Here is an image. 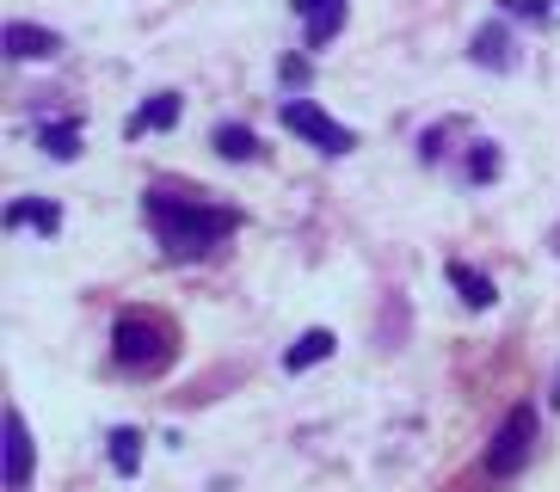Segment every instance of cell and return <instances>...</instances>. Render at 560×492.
Returning <instances> with one entry per match:
<instances>
[{"instance_id": "cell-1", "label": "cell", "mask_w": 560, "mask_h": 492, "mask_svg": "<svg viewBox=\"0 0 560 492\" xmlns=\"http://www.w3.org/2000/svg\"><path fill=\"white\" fill-rule=\"evenodd\" d=\"M142 210H149L154 234H161V246L173 253V259H198V253H210L215 241H229V234L241 229V210L210 203V197L149 191V197H142Z\"/></svg>"}, {"instance_id": "cell-2", "label": "cell", "mask_w": 560, "mask_h": 492, "mask_svg": "<svg viewBox=\"0 0 560 492\" xmlns=\"http://www.w3.org/2000/svg\"><path fill=\"white\" fill-rule=\"evenodd\" d=\"M278 117H283V130H290V136H302L308 148H320V154H332V161L358 148V136H351L346 124H332V117L320 112L314 98H283V105H278Z\"/></svg>"}, {"instance_id": "cell-3", "label": "cell", "mask_w": 560, "mask_h": 492, "mask_svg": "<svg viewBox=\"0 0 560 492\" xmlns=\"http://www.w3.org/2000/svg\"><path fill=\"white\" fill-rule=\"evenodd\" d=\"M529 449H536V407H511L505 425L487 443V468H493V475H517L529 461Z\"/></svg>"}, {"instance_id": "cell-4", "label": "cell", "mask_w": 560, "mask_h": 492, "mask_svg": "<svg viewBox=\"0 0 560 492\" xmlns=\"http://www.w3.org/2000/svg\"><path fill=\"white\" fill-rule=\"evenodd\" d=\"M112 351H117V363H130V370L166 358V351H161V327H154V320H142V314H124V320H117Z\"/></svg>"}, {"instance_id": "cell-5", "label": "cell", "mask_w": 560, "mask_h": 492, "mask_svg": "<svg viewBox=\"0 0 560 492\" xmlns=\"http://www.w3.org/2000/svg\"><path fill=\"white\" fill-rule=\"evenodd\" d=\"M56 49H62V37L44 32V25H25V19L7 25V56H13V62H44V56H56Z\"/></svg>"}, {"instance_id": "cell-6", "label": "cell", "mask_w": 560, "mask_h": 492, "mask_svg": "<svg viewBox=\"0 0 560 492\" xmlns=\"http://www.w3.org/2000/svg\"><path fill=\"white\" fill-rule=\"evenodd\" d=\"M32 480V431H25V412H7V487H25Z\"/></svg>"}, {"instance_id": "cell-7", "label": "cell", "mask_w": 560, "mask_h": 492, "mask_svg": "<svg viewBox=\"0 0 560 492\" xmlns=\"http://www.w3.org/2000/svg\"><path fill=\"white\" fill-rule=\"evenodd\" d=\"M302 19H308V49L332 44V32L346 25V0H290Z\"/></svg>"}, {"instance_id": "cell-8", "label": "cell", "mask_w": 560, "mask_h": 492, "mask_svg": "<svg viewBox=\"0 0 560 492\" xmlns=\"http://www.w3.org/2000/svg\"><path fill=\"white\" fill-rule=\"evenodd\" d=\"M7 229H37V234H56L62 229V210H56L50 197H19V203H7V215H0Z\"/></svg>"}, {"instance_id": "cell-9", "label": "cell", "mask_w": 560, "mask_h": 492, "mask_svg": "<svg viewBox=\"0 0 560 492\" xmlns=\"http://www.w3.org/2000/svg\"><path fill=\"white\" fill-rule=\"evenodd\" d=\"M444 278L462 290V302H468V308H493V295H499V290H493V278H480L475 265L450 259V265H444Z\"/></svg>"}, {"instance_id": "cell-10", "label": "cell", "mask_w": 560, "mask_h": 492, "mask_svg": "<svg viewBox=\"0 0 560 492\" xmlns=\"http://www.w3.org/2000/svg\"><path fill=\"white\" fill-rule=\"evenodd\" d=\"M320 358H332V332H327V327L302 332V339L290 344V351H283V370L296 376V370H314V363H320Z\"/></svg>"}, {"instance_id": "cell-11", "label": "cell", "mask_w": 560, "mask_h": 492, "mask_svg": "<svg viewBox=\"0 0 560 492\" xmlns=\"http://www.w3.org/2000/svg\"><path fill=\"white\" fill-rule=\"evenodd\" d=\"M179 124V93H154L142 112L130 117V136H142V130H173Z\"/></svg>"}, {"instance_id": "cell-12", "label": "cell", "mask_w": 560, "mask_h": 492, "mask_svg": "<svg viewBox=\"0 0 560 492\" xmlns=\"http://www.w3.org/2000/svg\"><path fill=\"white\" fill-rule=\"evenodd\" d=\"M215 154L222 161H259V136L247 124H215Z\"/></svg>"}, {"instance_id": "cell-13", "label": "cell", "mask_w": 560, "mask_h": 492, "mask_svg": "<svg viewBox=\"0 0 560 492\" xmlns=\"http://www.w3.org/2000/svg\"><path fill=\"white\" fill-rule=\"evenodd\" d=\"M468 56H475L480 68H511V37H505V25H480Z\"/></svg>"}, {"instance_id": "cell-14", "label": "cell", "mask_w": 560, "mask_h": 492, "mask_svg": "<svg viewBox=\"0 0 560 492\" xmlns=\"http://www.w3.org/2000/svg\"><path fill=\"white\" fill-rule=\"evenodd\" d=\"M112 468L117 475H136L142 468V431H130V425L112 431Z\"/></svg>"}, {"instance_id": "cell-15", "label": "cell", "mask_w": 560, "mask_h": 492, "mask_svg": "<svg viewBox=\"0 0 560 492\" xmlns=\"http://www.w3.org/2000/svg\"><path fill=\"white\" fill-rule=\"evenodd\" d=\"M44 154H56V161H74L81 154V124H44Z\"/></svg>"}, {"instance_id": "cell-16", "label": "cell", "mask_w": 560, "mask_h": 492, "mask_svg": "<svg viewBox=\"0 0 560 492\" xmlns=\"http://www.w3.org/2000/svg\"><path fill=\"white\" fill-rule=\"evenodd\" d=\"M493 173H499V148H493V142H475V154H468V179L487 185Z\"/></svg>"}, {"instance_id": "cell-17", "label": "cell", "mask_w": 560, "mask_h": 492, "mask_svg": "<svg viewBox=\"0 0 560 492\" xmlns=\"http://www.w3.org/2000/svg\"><path fill=\"white\" fill-rule=\"evenodd\" d=\"M511 13H524V19H542L548 13V0H505Z\"/></svg>"}]
</instances>
